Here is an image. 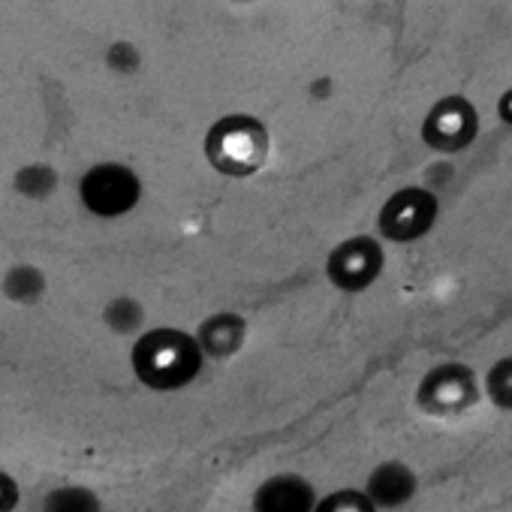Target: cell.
<instances>
[{
	"mask_svg": "<svg viewBox=\"0 0 512 512\" xmlns=\"http://www.w3.org/2000/svg\"><path fill=\"white\" fill-rule=\"evenodd\" d=\"M43 293H46V278H43V272L34 269V266H16V269H10L7 278H4V296H7L10 302L34 305V302L43 299Z\"/></svg>",
	"mask_w": 512,
	"mask_h": 512,
	"instance_id": "11",
	"label": "cell"
},
{
	"mask_svg": "<svg viewBox=\"0 0 512 512\" xmlns=\"http://www.w3.org/2000/svg\"><path fill=\"white\" fill-rule=\"evenodd\" d=\"M266 154H269L266 124L250 115H226L214 121L205 136L208 163L229 178L253 175L266 163Z\"/></svg>",
	"mask_w": 512,
	"mask_h": 512,
	"instance_id": "2",
	"label": "cell"
},
{
	"mask_svg": "<svg viewBox=\"0 0 512 512\" xmlns=\"http://www.w3.org/2000/svg\"><path fill=\"white\" fill-rule=\"evenodd\" d=\"M43 512H103L100 497L82 485H64L46 494Z\"/></svg>",
	"mask_w": 512,
	"mask_h": 512,
	"instance_id": "12",
	"label": "cell"
},
{
	"mask_svg": "<svg viewBox=\"0 0 512 512\" xmlns=\"http://www.w3.org/2000/svg\"><path fill=\"white\" fill-rule=\"evenodd\" d=\"M19 506V485L10 473L0 470V512H13Z\"/></svg>",
	"mask_w": 512,
	"mask_h": 512,
	"instance_id": "18",
	"label": "cell"
},
{
	"mask_svg": "<svg viewBox=\"0 0 512 512\" xmlns=\"http://www.w3.org/2000/svg\"><path fill=\"white\" fill-rule=\"evenodd\" d=\"M497 118L512 127V88H506L497 100Z\"/></svg>",
	"mask_w": 512,
	"mask_h": 512,
	"instance_id": "19",
	"label": "cell"
},
{
	"mask_svg": "<svg viewBox=\"0 0 512 512\" xmlns=\"http://www.w3.org/2000/svg\"><path fill=\"white\" fill-rule=\"evenodd\" d=\"M314 512H377V506L371 503V497L359 488H341L326 494L323 500H317Z\"/></svg>",
	"mask_w": 512,
	"mask_h": 512,
	"instance_id": "16",
	"label": "cell"
},
{
	"mask_svg": "<svg viewBox=\"0 0 512 512\" xmlns=\"http://www.w3.org/2000/svg\"><path fill=\"white\" fill-rule=\"evenodd\" d=\"M311 97H314V100H329V97H332V79H317V82L311 85Z\"/></svg>",
	"mask_w": 512,
	"mask_h": 512,
	"instance_id": "20",
	"label": "cell"
},
{
	"mask_svg": "<svg viewBox=\"0 0 512 512\" xmlns=\"http://www.w3.org/2000/svg\"><path fill=\"white\" fill-rule=\"evenodd\" d=\"M362 491L371 497L377 509H401L416 497L419 479L404 461H383L371 470Z\"/></svg>",
	"mask_w": 512,
	"mask_h": 512,
	"instance_id": "9",
	"label": "cell"
},
{
	"mask_svg": "<svg viewBox=\"0 0 512 512\" xmlns=\"http://www.w3.org/2000/svg\"><path fill=\"white\" fill-rule=\"evenodd\" d=\"M103 320H106V326H109L112 332H118V335H133V332H139L142 323H145V308H142L133 296H118V299H112V302L106 305Z\"/></svg>",
	"mask_w": 512,
	"mask_h": 512,
	"instance_id": "14",
	"label": "cell"
},
{
	"mask_svg": "<svg viewBox=\"0 0 512 512\" xmlns=\"http://www.w3.org/2000/svg\"><path fill=\"white\" fill-rule=\"evenodd\" d=\"M238 4H253V0H238Z\"/></svg>",
	"mask_w": 512,
	"mask_h": 512,
	"instance_id": "21",
	"label": "cell"
},
{
	"mask_svg": "<svg viewBox=\"0 0 512 512\" xmlns=\"http://www.w3.org/2000/svg\"><path fill=\"white\" fill-rule=\"evenodd\" d=\"M247 335V323L238 314H211L208 320H202V326L196 329V341L202 347V353L208 359H229L241 350Z\"/></svg>",
	"mask_w": 512,
	"mask_h": 512,
	"instance_id": "10",
	"label": "cell"
},
{
	"mask_svg": "<svg viewBox=\"0 0 512 512\" xmlns=\"http://www.w3.org/2000/svg\"><path fill=\"white\" fill-rule=\"evenodd\" d=\"M16 190L25 196V199H49L58 187V172L46 163H31V166H22L16 172Z\"/></svg>",
	"mask_w": 512,
	"mask_h": 512,
	"instance_id": "13",
	"label": "cell"
},
{
	"mask_svg": "<svg viewBox=\"0 0 512 512\" xmlns=\"http://www.w3.org/2000/svg\"><path fill=\"white\" fill-rule=\"evenodd\" d=\"M485 395L497 410L512 413V356L497 359L485 374Z\"/></svg>",
	"mask_w": 512,
	"mask_h": 512,
	"instance_id": "15",
	"label": "cell"
},
{
	"mask_svg": "<svg viewBox=\"0 0 512 512\" xmlns=\"http://www.w3.org/2000/svg\"><path fill=\"white\" fill-rule=\"evenodd\" d=\"M106 64H109V70H115V73H121V76H130V73H136V70L142 67V55H139V49H136L133 43L121 40V43H112V46H109Z\"/></svg>",
	"mask_w": 512,
	"mask_h": 512,
	"instance_id": "17",
	"label": "cell"
},
{
	"mask_svg": "<svg viewBox=\"0 0 512 512\" xmlns=\"http://www.w3.org/2000/svg\"><path fill=\"white\" fill-rule=\"evenodd\" d=\"M476 136H479V112L461 94L440 97L422 118L425 148H431L434 154H443V157L467 151L476 142Z\"/></svg>",
	"mask_w": 512,
	"mask_h": 512,
	"instance_id": "5",
	"label": "cell"
},
{
	"mask_svg": "<svg viewBox=\"0 0 512 512\" xmlns=\"http://www.w3.org/2000/svg\"><path fill=\"white\" fill-rule=\"evenodd\" d=\"M386 269V250L374 235H353L341 241L326 260V278L335 290L356 296L377 284Z\"/></svg>",
	"mask_w": 512,
	"mask_h": 512,
	"instance_id": "6",
	"label": "cell"
},
{
	"mask_svg": "<svg viewBox=\"0 0 512 512\" xmlns=\"http://www.w3.org/2000/svg\"><path fill=\"white\" fill-rule=\"evenodd\" d=\"M250 509L253 512H314L317 491L299 473H275L253 491Z\"/></svg>",
	"mask_w": 512,
	"mask_h": 512,
	"instance_id": "8",
	"label": "cell"
},
{
	"mask_svg": "<svg viewBox=\"0 0 512 512\" xmlns=\"http://www.w3.org/2000/svg\"><path fill=\"white\" fill-rule=\"evenodd\" d=\"M82 205L97 217H124L142 199V181L124 163H97L79 181Z\"/></svg>",
	"mask_w": 512,
	"mask_h": 512,
	"instance_id": "4",
	"label": "cell"
},
{
	"mask_svg": "<svg viewBox=\"0 0 512 512\" xmlns=\"http://www.w3.org/2000/svg\"><path fill=\"white\" fill-rule=\"evenodd\" d=\"M479 401L476 374L461 362L431 368L416 389V404L431 416H458Z\"/></svg>",
	"mask_w": 512,
	"mask_h": 512,
	"instance_id": "7",
	"label": "cell"
},
{
	"mask_svg": "<svg viewBox=\"0 0 512 512\" xmlns=\"http://www.w3.org/2000/svg\"><path fill=\"white\" fill-rule=\"evenodd\" d=\"M437 217H440L437 193L422 184H413V187L395 190L383 202V208L377 214V232L383 235V241L413 244L434 229Z\"/></svg>",
	"mask_w": 512,
	"mask_h": 512,
	"instance_id": "3",
	"label": "cell"
},
{
	"mask_svg": "<svg viewBox=\"0 0 512 512\" xmlns=\"http://www.w3.org/2000/svg\"><path fill=\"white\" fill-rule=\"evenodd\" d=\"M133 371L154 392H178L190 386L205 362L196 335L181 329H151L133 344Z\"/></svg>",
	"mask_w": 512,
	"mask_h": 512,
	"instance_id": "1",
	"label": "cell"
}]
</instances>
